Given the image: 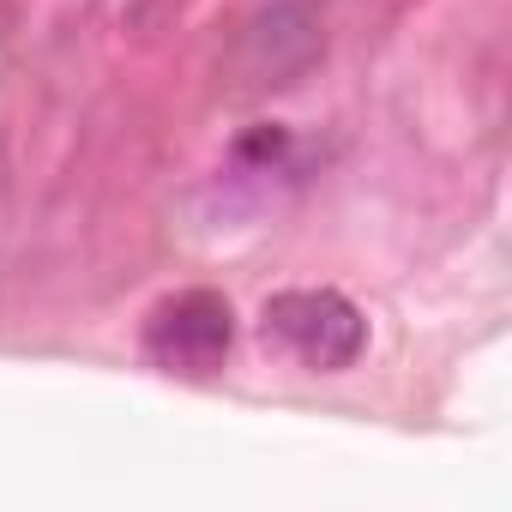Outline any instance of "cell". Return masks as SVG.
I'll list each match as a JSON object with an SVG mask.
<instances>
[{
    "label": "cell",
    "instance_id": "obj_2",
    "mask_svg": "<svg viewBox=\"0 0 512 512\" xmlns=\"http://www.w3.org/2000/svg\"><path fill=\"white\" fill-rule=\"evenodd\" d=\"M260 332L272 344H284L314 374H338L368 350V320L338 290H284V296H272L266 314H260Z\"/></svg>",
    "mask_w": 512,
    "mask_h": 512
},
{
    "label": "cell",
    "instance_id": "obj_1",
    "mask_svg": "<svg viewBox=\"0 0 512 512\" xmlns=\"http://www.w3.org/2000/svg\"><path fill=\"white\" fill-rule=\"evenodd\" d=\"M235 308L217 290H175L145 314V362L181 380H211L229 362Z\"/></svg>",
    "mask_w": 512,
    "mask_h": 512
}]
</instances>
